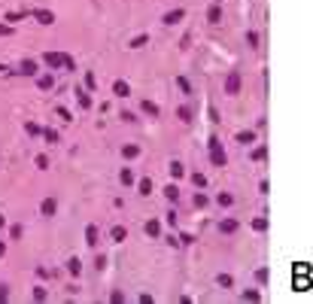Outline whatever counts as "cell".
Wrapping results in <instances>:
<instances>
[{
    "label": "cell",
    "instance_id": "obj_34",
    "mask_svg": "<svg viewBox=\"0 0 313 304\" xmlns=\"http://www.w3.org/2000/svg\"><path fill=\"white\" fill-rule=\"evenodd\" d=\"M295 289H298V292H307V289H310V280H307V274H301V277L295 280Z\"/></svg>",
    "mask_w": 313,
    "mask_h": 304
},
{
    "label": "cell",
    "instance_id": "obj_54",
    "mask_svg": "<svg viewBox=\"0 0 313 304\" xmlns=\"http://www.w3.org/2000/svg\"><path fill=\"white\" fill-rule=\"evenodd\" d=\"M213 3H222V0H213Z\"/></svg>",
    "mask_w": 313,
    "mask_h": 304
},
{
    "label": "cell",
    "instance_id": "obj_10",
    "mask_svg": "<svg viewBox=\"0 0 313 304\" xmlns=\"http://www.w3.org/2000/svg\"><path fill=\"white\" fill-rule=\"evenodd\" d=\"M18 73H21V76H37V73H40V67H37V61L25 58V61L18 64Z\"/></svg>",
    "mask_w": 313,
    "mask_h": 304
},
{
    "label": "cell",
    "instance_id": "obj_30",
    "mask_svg": "<svg viewBox=\"0 0 313 304\" xmlns=\"http://www.w3.org/2000/svg\"><path fill=\"white\" fill-rule=\"evenodd\" d=\"M146 43H149V33H137V37H134V40L128 43V46H131V49H143Z\"/></svg>",
    "mask_w": 313,
    "mask_h": 304
},
{
    "label": "cell",
    "instance_id": "obj_27",
    "mask_svg": "<svg viewBox=\"0 0 313 304\" xmlns=\"http://www.w3.org/2000/svg\"><path fill=\"white\" fill-rule=\"evenodd\" d=\"M249 159H252V161H264V159H268V146H264V143L256 146V149L249 152Z\"/></svg>",
    "mask_w": 313,
    "mask_h": 304
},
{
    "label": "cell",
    "instance_id": "obj_20",
    "mask_svg": "<svg viewBox=\"0 0 313 304\" xmlns=\"http://www.w3.org/2000/svg\"><path fill=\"white\" fill-rule=\"evenodd\" d=\"M119 183H122V186H134V183H137V176H134L131 167H122V171H119Z\"/></svg>",
    "mask_w": 313,
    "mask_h": 304
},
{
    "label": "cell",
    "instance_id": "obj_22",
    "mask_svg": "<svg viewBox=\"0 0 313 304\" xmlns=\"http://www.w3.org/2000/svg\"><path fill=\"white\" fill-rule=\"evenodd\" d=\"M237 228H240L237 219H222V222H219V231H222V234H234Z\"/></svg>",
    "mask_w": 313,
    "mask_h": 304
},
{
    "label": "cell",
    "instance_id": "obj_41",
    "mask_svg": "<svg viewBox=\"0 0 313 304\" xmlns=\"http://www.w3.org/2000/svg\"><path fill=\"white\" fill-rule=\"evenodd\" d=\"M25 131L31 134V137H40V131H43V128L37 125V122H28V125H25Z\"/></svg>",
    "mask_w": 313,
    "mask_h": 304
},
{
    "label": "cell",
    "instance_id": "obj_40",
    "mask_svg": "<svg viewBox=\"0 0 313 304\" xmlns=\"http://www.w3.org/2000/svg\"><path fill=\"white\" fill-rule=\"evenodd\" d=\"M55 112H58V116H61L64 122H73V112L67 110V107H55Z\"/></svg>",
    "mask_w": 313,
    "mask_h": 304
},
{
    "label": "cell",
    "instance_id": "obj_52",
    "mask_svg": "<svg viewBox=\"0 0 313 304\" xmlns=\"http://www.w3.org/2000/svg\"><path fill=\"white\" fill-rule=\"evenodd\" d=\"M3 225H6V216H3V213H0V228H3Z\"/></svg>",
    "mask_w": 313,
    "mask_h": 304
},
{
    "label": "cell",
    "instance_id": "obj_37",
    "mask_svg": "<svg viewBox=\"0 0 313 304\" xmlns=\"http://www.w3.org/2000/svg\"><path fill=\"white\" fill-rule=\"evenodd\" d=\"M192 183H195V189H204V186H207V176L195 171V174H192Z\"/></svg>",
    "mask_w": 313,
    "mask_h": 304
},
{
    "label": "cell",
    "instance_id": "obj_3",
    "mask_svg": "<svg viewBox=\"0 0 313 304\" xmlns=\"http://www.w3.org/2000/svg\"><path fill=\"white\" fill-rule=\"evenodd\" d=\"M43 64L49 67V70H61V67H64V52H46L43 55Z\"/></svg>",
    "mask_w": 313,
    "mask_h": 304
},
{
    "label": "cell",
    "instance_id": "obj_18",
    "mask_svg": "<svg viewBox=\"0 0 313 304\" xmlns=\"http://www.w3.org/2000/svg\"><path fill=\"white\" fill-rule=\"evenodd\" d=\"M143 231H146V238H161V222L158 219H149L143 225Z\"/></svg>",
    "mask_w": 313,
    "mask_h": 304
},
{
    "label": "cell",
    "instance_id": "obj_16",
    "mask_svg": "<svg viewBox=\"0 0 313 304\" xmlns=\"http://www.w3.org/2000/svg\"><path fill=\"white\" fill-rule=\"evenodd\" d=\"M207 21H210V25H219V21H222V3H213L210 9H207Z\"/></svg>",
    "mask_w": 313,
    "mask_h": 304
},
{
    "label": "cell",
    "instance_id": "obj_1",
    "mask_svg": "<svg viewBox=\"0 0 313 304\" xmlns=\"http://www.w3.org/2000/svg\"><path fill=\"white\" fill-rule=\"evenodd\" d=\"M207 149H210L213 167H225V164H228V152L222 149V140H219V137H210V140H207Z\"/></svg>",
    "mask_w": 313,
    "mask_h": 304
},
{
    "label": "cell",
    "instance_id": "obj_13",
    "mask_svg": "<svg viewBox=\"0 0 313 304\" xmlns=\"http://www.w3.org/2000/svg\"><path fill=\"white\" fill-rule=\"evenodd\" d=\"M134 186H137V192H140L143 198H149V195H152V189H155V186H152V176H143V179H137Z\"/></svg>",
    "mask_w": 313,
    "mask_h": 304
},
{
    "label": "cell",
    "instance_id": "obj_23",
    "mask_svg": "<svg viewBox=\"0 0 313 304\" xmlns=\"http://www.w3.org/2000/svg\"><path fill=\"white\" fill-rule=\"evenodd\" d=\"M216 204H219V207H225V210H228V207H234V195H231V192H219V195H216Z\"/></svg>",
    "mask_w": 313,
    "mask_h": 304
},
{
    "label": "cell",
    "instance_id": "obj_25",
    "mask_svg": "<svg viewBox=\"0 0 313 304\" xmlns=\"http://www.w3.org/2000/svg\"><path fill=\"white\" fill-rule=\"evenodd\" d=\"M237 143H243V146H249V143H256V131H237Z\"/></svg>",
    "mask_w": 313,
    "mask_h": 304
},
{
    "label": "cell",
    "instance_id": "obj_31",
    "mask_svg": "<svg viewBox=\"0 0 313 304\" xmlns=\"http://www.w3.org/2000/svg\"><path fill=\"white\" fill-rule=\"evenodd\" d=\"M268 280H271V271H268V268H259V271H256V283L259 286H268Z\"/></svg>",
    "mask_w": 313,
    "mask_h": 304
},
{
    "label": "cell",
    "instance_id": "obj_38",
    "mask_svg": "<svg viewBox=\"0 0 313 304\" xmlns=\"http://www.w3.org/2000/svg\"><path fill=\"white\" fill-rule=\"evenodd\" d=\"M177 119H180V122H192V110H189V107H180V110H177Z\"/></svg>",
    "mask_w": 313,
    "mask_h": 304
},
{
    "label": "cell",
    "instance_id": "obj_50",
    "mask_svg": "<svg viewBox=\"0 0 313 304\" xmlns=\"http://www.w3.org/2000/svg\"><path fill=\"white\" fill-rule=\"evenodd\" d=\"M21 16H28V13H9V16H6V21H18Z\"/></svg>",
    "mask_w": 313,
    "mask_h": 304
},
{
    "label": "cell",
    "instance_id": "obj_21",
    "mask_svg": "<svg viewBox=\"0 0 313 304\" xmlns=\"http://www.w3.org/2000/svg\"><path fill=\"white\" fill-rule=\"evenodd\" d=\"M271 228V219L268 216H256V219H252V231H259V234H264V231H268Z\"/></svg>",
    "mask_w": 313,
    "mask_h": 304
},
{
    "label": "cell",
    "instance_id": "obj_33",
    "mask_svg": "<svg viewBox=\"0 0 313 304\" xmlns=\"http://www.w3.org/2000/svg\"><path fill=\"white\" fill-rule=\"evenodd\" d=\"M177 88L182 95H192V85H189V80H185V76H177Z\"/></svg>",
    "mask_w": 313,
    "mask_h": 304
},
{
    "label": "cell",
    "instance_id": "obj_49",
    "mask_svg": "<svg viewBox=\"0 0 313 304\" xmlns=\"http://www.w3.org/2000/svg\"><path fill=\"white\" fill-rule=\"evenodd\" d=\"M122 119H125V122H131V125H134V122H137V116H134V112H128V110L122 112Z\"/></svg>",
    "mask_w": 313,
    "mask_h": 304
},
{
    "label": "cell",
    "instance_id": "obj_32",
    "mask_svg": "<svg viewBox=\"0 0 313 304\" xmlns=\"http://www.w3.org/2000/svg\"><path fill=\"white\" fill-rule=\"evenodd\" d=\"M216 283L222 286V289H231V286H234V277H231V274H219V277H216Z\"/></svg>",
    "mask_w": 313,
    "mask_h": 304
},
{
    "label": "cell",
    "instance_id": "obj_43",
    "mask_svg": "<svg viewBox=\"0 0 313 304\" xmlns=\"http://www.w3.org/2000/svg\"><path fill=\"white\" fill-rule=\"evenodd\" d=\"M247 46H249V49H256V46H259V33H256V31H249V33H247Z\"/></svg>",
    "mask_w": 313,
    "mask_h": 304
},
{
    "label": "cell",
    "instance_id": "obj_14",
    "mask_svg": "<svg viewBox=\"0 0 313 304\" xmlns=\"http://www.w3.org/2000/svg\"><path fill=\"white\" fill-rule=\"evenodd\" d=\"M67 274H70V277H79V274H82V258H79V256H70V258H67Z\"/></svg>",
    "mask_w": 313,
    "mask_h": 304
},
{
    "label": "cell",
    "instance_id": "obj_28",
    "mask_svg": "<svg viewBox=\"0 0 313 304\" xmlns=\"http://www.w3.org/2000/svg\"><path fill=\"white\" fill-rule=\"evenodd\" d=\"M192 204H195V210H204L207 204H210V198H207L204 192H195V198H192Z\"/></svg>",
    "mask_w": 313,
    "mask_h": 304
},
{
    "label": "cell",
    "instance_id": "obj_9",
    "mask_svg": "<svg viewBox=\"0 0 313 304\" xmlns=\"http://www.w3.org/2000/svg\"><path fill=\"white\" fill-rule=\"evenodd\" d=\"M167 174H170V179H182V176H185V164H182L180 159H173V161L167 164Z\"/></svg>",
    "mask_w": 313,
    "mask_h": 304
},
{
    "label": "cell",
    "instance_id": "obj_17",
    "mask_svg": "<svg viewBox=\"0 0 313 304\" xmlns=\"http://www.w3.org/2000/svg\"><path fill=\"white\" fill-rule=\"evenodd\" d=\"M113 95H115V97H128V95H131V85L125 82V80H115V82H113Z\"/></svg>",
    "mask_w": 313,
    "mask_h": 304
},
{
    "label": "cell",
    "instance_id": "obj_12",
    "mask_svg": "<svg viewBox=\"0 0 313 304\" xmlns=\"http://www.w3.org/2000/svg\"><path fill=\"white\" fill-rule=\"evenodd\" d=\"M85 243L88 246H98L100 243V228H98V225H85Z\"/></svg>",
    "mask_w": 313,
    "mask_h": 304
},
{
    "label": "cell",
    "instance_id": "obj_5",
    "mask_svg": "<svg viewBox=\"0 0 313 304\" xmlns=\"http://www.w3.org/2000/svg\"><path fill=\"white\" fill-rule=\"evenodd\" d=\"M55 213H58V201H55V198H43V204H40V216L49 219V216H55Z\"/></svg>",
    "mask_w": 313,
    "mask_h": 304
},
{
    "label": "cell",
    "instance_id": "obj_51",
    "mask_svg": "<svg viewBox=\"0 0 313 304\" xmlns=\"http://www.w3.org/2000/svg\"><path fill=\"white\" fill-rule=\"evenodd\" d=\"M6 256V240H0V258Z\"/></svg>",
    "mask_w": 313,
    "mask_h": 304
},
{
    "label": "cell",
    "instance_id": "obj_47",
    "mask_svg": "<svg viewBox=\"0 0 313 304\" xmlns=\"http://www.w3.org/2000/svg\"><path fill=\"white\" fill-rule=\"evenodd\" d=\"M9 301V286H0V304Z\"/></svg>",
    "mask_w": 313,
    "mask_h": 304
},
{
    "label": "cell",
    "instance_id": "obj_42",
    "mask_svg": "<svg viewBox=\"0 0 313 304\" xmlns=\"http://www.w3.org/2000/svg\"><path fill=\"white\" fill-rule=\"evenodd\" d=\"M110 301H113V304H125V292L113 289V292H110Z\"/></svg>",
    "mask_w": 313,
    "mask_h": 304
},
{
    "label": "cell",
    "instance_id": "obj_36",
    "mask_svg": "<svg viewBox=\"0 0 313 304\" xmlns=\"http://www.w3.org/2000/svg\"><path fill=\"white\" fill-rule=\"evenodd\" d=\"M85 88H88V92H95V88H98V80H95V73H91V70H85Z\"/></svg>",
    "mask_w": 313,
    "mask_h": 304
},
{
    "label": "cell",
    "instance_id": "obj_45",
    "mask_svg": "<svg viewBox=\"0 0 313 304\" xmlns=\"http://www.w3.org/2000/svg\"><path fill=\"white\" fill-rule=\"evenodd\" d=\"M64 70H76V61L70 58V55H64Z\"/></svg>",
    "mask_w": 313,
    "mask_h": 304
},
{
    "label": "cell",
    "instance_id": "obj_35",
    "mask_svg": "<svg viewBox=\"0 0 313 304\" xmlns=\"http://www.w3.org/2000/svg\"><path fill=\"white\" fill-rule=\"evenodd\" d=\"M46 298H49L46 286H33V301H46Z\"/></svg>",
    "mask_w": 313,
    "mask_h": 304
},
{
    "label": "cell",
    "instance_id": "obj_6",
    "mask_svg": "<svg viewBox=\"0 0 313 304\" xmlns=\"http://www.w3.org/2000/svg\"><path fill=\"white\" fill-rule=\"evenodd\" d=\"M182 18H185V9L177 6V9H170V13H165V18H161V21H165V25H180Z\"/></svg>",
    "mask_w": 313,
    "mask_h": 304
},
{
    "label": "cell",
    "instance_id": "obj_48",
    "mask_svg": "<svg viewBox=\"0 0 313 304\" xmlns=\"http://www.w3.org/2000/svg\"><path fill=\"white\" fill-rule=\"evenodd\" d=\"M13 33V25H0V37H9Z\"/></svg>",
    "mask_w": 313,
    "mask_h": 304
},
{
    "label": "cell",
    "instance_id": "obj_4",
    "mask_svg": "<svg viewBox=\"0 0 313 304\" xmlns=\"http://www.w3.org/2000/svg\"><path fill=\"white\" fill-rule=\"evenodd\" d=\"M28 16L37 18L40 25H52V21H55V13H52V9H28Z\"/></svg>",
    "mask_w": 313,
    "mask_h": 304
},
{
    "label": "cell",
    "instance_id": "obj_2",
    "mask_svg": "<svg viewBox=\"0 0 313 304\" xmlns=\"http://www.w3.org/2000/svg\"><path fill=\"white\" fill-rule=\"evenodd\" d=\"M240 70H231L228 76H225V95H231V97H234V95H240Z\"/></svg>",
    "mask_w": 313,
    "mask_h": 304
},
{
    "label": "cell",
    "instance_id": "obj_29",
    "mask_svg": "<svg viewBox=\"0 0 313 304\" xmlns=\"http://www.w3.org/2000/svg\"><path fill=\"white\" fill-rule=\"evenodd\" d=\"M40 134H43V140H46V143H58V140H61V134H58L55 128H43Z\"/></svg>",
    "mask_w": 313,
    "mask_h": 304
},
{
    "label": "cell",
    "instance_id": "obj_26",
    "mask_svg": "<svg viewBox=\"0 0 313 304\" xmlns=\"http://www.w3.org/2000/svg\"><path fill=\"white\" fill-rule=\"evenodd\" d=\"M240 301L256 304V301H262V292H259V289H247V292H240Z\"/></svg>",
    "mask_w": 313,
    "mask_h": 304
},
{
    "label": "cell",
    "instance_id": "obj_24",
    "mask_svg": "<svg viewBox=\"0 0 313 304\" xmlns=\"http://www.w3.org/2000/svg\"><path fill=\"white\" fill-rule=\"evenodd\" d=\"M76 100H79V107H82V110H91V97H88L85 88H79V85H76Z\"/></svg>",
    "mask_w": 313,
    "mask_h": 304
},
{
    "label": "cell",
    "instance_id": "obj_7",
    "mask_svg": "<svg viewBox=\"0 0 313 304\" xmlns=\"http://www.w3.org/2000/svg\"><path fill=\"white\" fill-rule=\"evenodd\" d=\"M140 110L146 112L149 119H158V116H161V107L155 104V100H149V97H146V100H140Z\"/></svg>",
    "mask_w": 313,
    "mask_h": 304
},
{
    "label": "cell",
    "instance_id": "obj_53",
    "mask_svg": "<svg viewBox=\"0 0 313 304\" xmlns=\"http://www.w3.org/2000/svg\"><path fill=\"white\" fill-rule=\"evenodd\" d=\"M0 73H9V67H6V64H0Z\"/></svg>",
    "mask_w": 313,
    "mask_h": 304
},
{
    "label": "cell",
    "instance_id": "obj_8",
    "mask_svg": "<svg viewBox=\"0 0 313 304\" xmlns=\"http://www.w3.org/2000/svg\"><path fill=\"white\" fill-rule=\"evenodd\" d=\"M110 240L113 243H125L128 240V228H125V225H113L110 228Z\"/></svg>",
    "mask_w": 313,
    "mask_h": 304
},
{
    "label": "cell",
    "instance_id": "obj_11",
    "mask_svg": "<svg viewBox=\"0 0 313 304\" xmlns=\"http://www.w3.org/2000/svg\"><path fill=\"white\" fill-rule=\"evenodd\" d=\"M122 159H125V161L140 159V146H137V143H125V146H122Z\"/></svg>",
    "mask_w": 313,
    "mask_h": 304
},
{
    "label": "cell",
    "instance_id": "obj_44",
    "mask_svg": "<svg viewBox=\"0 0 313 304\" xmlns=\"http://www.w3.org/2000/svg\"><path fill=\"white\" fill-rule=\"evenodd\" d=\"M95 268H98V271H103V268H107V256H103V253L95 258Z\"/></svg>",
    "mask_w": 313,
    "mask_h": 304
},
{
    "label": "cell",
    "instance_id": "obj_39",
    "mask_svg": "<svg viewBox=\"0 0 313 304\" xmlns=\"http://www.w3.org/2000/svg\"><path fill=\"white\" fill-rule=\"evenodd\" d=\"M33 164H37L40 171H49V155H37V159H33Z\"/></svg>",
    "mask_w": 313,
    "mask_h": 304
},
{
    "label": "cell",
    "instance_id": "obj_15",
    "mask_svg": "<svg viewBox=\"0 0 313 304\" xmlns=\"http://www.w3.org/2000/svg\"><path fill=\"white\" fill-rule=\"evenodd\" d=\"M37 88H40V92H52V88H55V76L52 73L37 76Z\"/></svg>",
    "mask_w": 313,
    "mask_h": 304
},
{
    "label": "cell",
    "instance_id": "obj_19",
    "mask_svg": "<svg viewBox=\"0 0 313 304\" xmlns=\"http://www.w3.org/2000/svg\"><path fill=\"white\" fill-rule=\"evenodd\" d=\"M161 192H165V198H167V201H173V204L180 201V186H177V183H167L165 189H161Z\"/></svg>",
    "mask_w": 313,
    "mask_h": 304
},
{
    "label": "cell",
    "instance_id": "obj_46",
    "mask_svg": "<svg viewBox=\"0 0 313 304\" xmlns=\"http://www.w3.org/2000/svg\"><path fill=\"white\" fill-rule=\"evenodd\" d=\"M9 238H13V240L21 238V225H13V228H9Z\"/></svg>",
    "mask_w": 313,
    "mask_h": 304
}]
</instances>
